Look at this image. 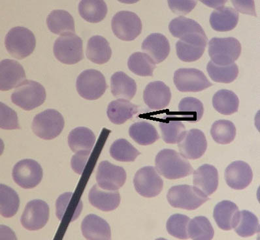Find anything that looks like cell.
<instances>
[{"mask_svg": "<svg viewBox=\"0 0 260 240\" xmlns=\"http://www.w3.org/2000/svg\"><path fill=\"white\" fill-rule=\"evenodd\" d=\"M157 172L169 180L181 179L192 175V166L186 158L174 150L164 149L155 159Z\"/></svg>", "mask_w": 260, "mask_h": 240, "instance_id": "obj_1", "label": "cell"}, {"mask_svg": "<svg viewBox=\"0 0 260 240\" xmlns=\"http://www.w3.org/2000/svg\"><path fill=\"white\" fill-rule=\"evenodd\" d=\"M5 45L11 56L22 59L32 54L36 40L32 31L26 27L17 26L11 29L7 34Z\"/></svg>", "mask_w": 260, "mask_h": 240, "instance_id": "obj_2", "label": "cell"}, {"mask_svg": "<svg viewBox=\"0 0 260 240\" xmlns=\"http://www.w3.org/2000/svg\"><path fill=\"white\" fill-rule=\"evenodd\" d=\"M46 99V91L38 82L25 80L16 88L11 95V100L17 106L31 111L41 106Z\"/></svg>", "mask_w": 260, "mask_h": 240, "instance_id": "obj_3", "label": "cell"}, {"mask_svg": "<svg viewBox=\"0 0 260 240\" xmlns=\"http://www.w3.org/2000/svg\"><path fill=\"white\" fill-rule=\"evenodd\" d=\"M167 198L172 207L187 210H196L209 199L197 187L188 185L172 187L168 191Z\"/></svg>", "mask_w": 260, "mask_h": 240, "instance_id": "obj_4", "label": "cell"}, {"mask_svg": "<svg viewBox=\"0 0 260 240\" xmlns=\"http://www.w3.org/2000/svg\"><path fill=\"white\" fill-rule=\"evenodd\" d=\"M241 52V43L234 38H213L209 43V56L216 65L226 66L234 63Z\"/></svg>", "mask_w": 260, "mask_h": 240, "instance_id": "obj_5", "label": "cell"}, {"mask_svg": "<svg viewBox=\"0 0 260 240\" xmlns=\"http://www.w3.org/2000/svg\"><path fill=\"white\" fill-rule=\"evenodd\" d=\"M64 125V119L59 112L48 109L34 117L31 129L40 138L52 140L60 135Z\"/></svg>", "mask_w": 260, "mask_h": 240, "instance_id": "obj_6", "label": "cell"}, {"mask_svg": "<svg viewBox=\"0 0 260 240\" xmlns=\"http://www.w3.org/2000/svg\"><path fill=\"white\" fill-rule=\"evenodd\" d=\"M54 56L61 63L74 65L84 58L83 41L75 33L60 36L54 43Z\"/></svg>", "mask_w": 260, "mask_h": 240, "instance_id": "obj_7", "label": "cell"}, {"mask_svg": "<svg viewBox=\"0 0 260 240\" xmlns=\"http://www.w3.org/2000/svg\"><path fill=\"white\" fill-rule=\"evenodd\" d=\"M77 92L84 99L96 100L101 97L107 88L106 79L99 71H84L77 77Z\"/></svg>", "mask_w": 260, "mask_h": 240, "instance_id": "obj_8", "label": "cell"}, {"mask_svg": "<svg viewBox=\"0 0 260 240\" xmlns=\"http://www.w3.org/2000/svg\"><path fill=\"white\" fill-rule=\"evenodd\" d=\"M114 34L120 40L130 41L136 40L142 31V22L135 13L122 11L114 16L111 21Z\"/></svg>", "mask_w": 260, "mask_h": 240, "instance_id": "obj_9", "label": "cell"}, {"mask_svg": "<svg viewBox=\"0 0 260 240\" xmlns=\"http://www.w3.org/2000/svg\"><path fill=\"white\" fill-rule=\"evenodd\" d=\"M174 84L182 92H198L213 86L204 73L197 68H179L175 72Z\"/></svg>", "mask_w": 260, "mask_h": 240, "instance_id": "obj_10", "label": "cell"}, {"mask_svg": "<svg viewBox=\"0 0 260 240\" xmlns=\"http://www.w3.org/2000/svg\"><path fill=\"white\" fill-rule=\"evenodd\" d=\"M12 177L16 184L22 188L33 189L42 182L43 169L37 161L23 159L13 167Z\"/></svg>", "mask_w": 260, "mask_h": 240, "instance_id": "obj_11", "label": "cell"}, {"mask_svg": "<svg viewBox=\"0 0 260 240\" xmlns=\"http://www.w3.org/2000/svg\"><path fill=\"white\" fill-rule=\"evenodd\" d=\"M134 187L140 195L146 198L158 196L163 189L164 182L153 166H145L136 173Z\"/></svg>", "mask_w": 260, "mask_h": 240, "instance_id": "obj_12", "label": "cell"}, {"mask_svg": "<svg viewBox=\"0 0 260 240\" xmlns=\"http://www.w3.org/2000/svg\"><path fill=\"white\" fill-rule=\"evenodd\" d=\"M96 180L98 186L107 191H117L124 186L126 173L124 168L107 161L101 162L98 166Z\"/></svg>", "mask_w": 260, "mask_h": 240, "instance_id": "obj_13", "label": "cell"}, {"mask_svg": "<svg viewBox=\"0 0 260 240\" xmlns=\"http://www.w3.org/2000/svg\"><path fill=\"white\" fill-rule=\"evenodd\" d=\"M49 207L45 201L33 200L25 208L21 217L22 226L28 230L42 229L49 219Z\"/></svg>", "mask_w": 260, "mask_h": 240, "instance_id": "obj_14", "label": "cell"}, {"mask_svg": "<svg viewBox=\"0 0 260 240\" xmlns=\"http://www.w3.org/2000/svg\"><path fill=\"white\" fill-rule=\"evenodd\" d=\"M206 34H196L177 41V56L182 61L192 62L198 60L204 54L207 47Z\"/></svg>", "mask_w": 260, "mask_h": 240, "instance_id": "obj_15", "label": "cell"}, {"mask_svg": "<svg viewBox=\"0 0 260 240\" xmlns=\"http://www.w3.org/2000/svg\"><path fill=\"white\" fill-rule=\"evenodd\" d=\"M178 145L180 154L184 158L188 159L200 158L204 155L207 148L206 137L204 132L197 129L186 132L185 136Z\"/></svg>", "mask_w": 260, "mask_h": 240, "instance_id": "obj_16", "label": "cell"}, {"mask_svg": "<svg viewBox=\"0 0 260 240\" xmlns=\"http://www.w3.org/2000/svg\"><path fill=\"white\" fill-rule=\"evenodd\" d=\"M0 88L8 91L19 86L26 80L23 67L18 61L6 59L0 64Z\"/></svg>", "mask_w": 260, "mask_h": 240, "instance_id": "obj_17", "label": "cell"}, {"mask_svg": "<svg viewBox=\"0 0 260 240\" xmlns=\"http://www.w3.org/2000/svg\"><path fill=\"white\" fill-rule=\"evenodd\" d=\"M143 99L149 109L160 111L170 104L172 92L170 88L163 82H152L146 86Z\"/></svg>", "mask_w": 260, "mask_h": 240, "instance_id": "obj_18", "label": "cell"}, {"mask_svg": "<svg viewBox=\"0 0 260 240\" xmlns=\"http://www.w3.org/2000/svg\"><path fill=\"white\" fill-rule=\"evenodd\" d=\"M252 168L248 163L241 161L233 162L225 171L228 186L236 190H243L252 181Z\"/></svg>", "mask_w": 260, "mask_h": 240, "instance_id": "obj_19", "label": "cell"}, {"mask_svg": "<svg viewBox=\"0 0 260 240\" xmlns=\"http://www.w3.org/2000/svg\"><path fill=\"white\" fill-rule=\"evenodd\" d=\"M213 216L218 227L228 231L236 227L240 217V212L234 202L223 200L216 205Z\"/></svg>", "mask_w": 260, "mask_h": 240, "instance_id": "obj_20", "label": "cell"}, {"mask_svg": "<svg viewBox=\"0 0 260 240\" xmlns=\"http://www.w3.org/2000/svg\"><path fill=\"white\" fill-rule=\"evenodd\" d=\"M193 185L205 195H211L216 191L218 186V173L214 166L205 164L193 171Z\"/></svg>", "mask_w": 260, "mask_h": 240, "instance_id": "obj_21", "label": "cell"}, {"mask_svg": "<svg viewBox=\"0 0 260 240\" xmlns=\"http://www.w3.org/2000/svg\"><path fill=\"white\" fill-rule=\"evenodd\" d=\"M142 50L155 63H159L165 60L170 54V42L162 34L152 33L143 41Z\"/></svg>", "mask_w": 260, "mask_h": 240, "instance_id": "obj_22", "label": "cell"}, {"mask_svg": "<svg viewBox=\"0 0 260 240\" xmlns=\"http://www.w3.org/2000/svg\"><path fill=\"white\" fill-rule=\"evenodd\" d=\"M82 233L87 239L110 240V226L104 219L95 215L85 217L81 225Z\"/></svg>", "mask_w": 260, "mask_h": 240, "instance_id": "obj_23", "label": "cell"}, {"mask_svg": "<svg viewBox=\"0 0 260 240\" xmlns=\"http://www.w3.org/2000/svg\"><path fill=\"white\" fill-rule=\"evenodd\" d=\"M56 216L60 221L72 222L79 218L82 211V201L74 193H66L56 200Z\"/></svg>", "mask_w": 260, "mask_h": 240, "instance_id": "obj_24", "label": "cell"}, {"mask_svg": "<svg viewBox=\"0 0 260 240\" xmlns=\"http://www.w3.org/2000/svg\"><path fill=\"white\" fill-rule=\"evenodd\" d=\"M88 199L93 207L104 212L113 211L120 203V195L118 191L105 192L95 185L89 192Z\"/></svg>", "mask_w": 260, "mask_h": 240, "instance_id": "obj_25", "label": "cell"}, {"mask_svg": "<svg viewBox=\"0 0 260 240\" xmlns=\"http://www.w3.org/2000/svg\"><path fill=\"white\" fill-rule=\"evenodd\" d=\"M239 13L230 7H222L211 13L210 24L216 31H229L238 24Z\"/></svg>", "mask_w": 260, "mask_h": 240, "instance_id": "obj_26", "label": "cell"}, {"mask_svg": "<svg viewBox=\"0 0 260 240\" xmlns=\"http://www.w3.org/2000/svg\"><path fill=\"white\" fill-rule=\"evenodd\" d=\"M139 108L129 100L120 99L113 100L107 107V116L112 123L121 125L138 114Z\"/></svg>", "mask_w": 260, "mask_h": 240, "instance_id": "obj_27", "label": "cell"}, {"mask_svg": "<svg viewBox=\"0 0 260 240\" xmlns=\"http://www.w3.org/2000/svg\"><path fill=\"white\" fill-rule=\"evenodd\" d=\"M111 93L115 97L131 100L137 91L136 82L124 72L114 73L111 79Z\"/></svg>", "mask_w": 260, "mask_h": 240, "instance_id": "obj_28", "label": "cell"}, {"mask_svg": "<svg viewBox=\"0 0 260 240\" xmlns=\"http://www.w3.org/2000/svg\"><path fill=\"white\" fill-rule=\"evenodd\" d=\"M111 55L110 45L104 37L95 36L88 40L86 56L93 63L102 65L108 62Z\"/></svg>", "mask_w": 260, "mask_h": 240, "instance_id": "obj_29", "label": "cell"}, {"mask_svg": "<svg viewBox=\"0 0 260 240\" xmlns=\"http://www.w3.org/2000/svg\"><path fill=\"white\" fill-rule=\"evenodd\" d=\"M49 30L56 35L74 33L75 31L74 18L64 10L52 11L47 18Z\"/></svg>", "mask_w": 260, "mask_h": 240, "instance_id": "obj_30", "label": "cell"}, {"mask_svg": "<svg viewBox=\"0 0 260 240\" xmlns=\"http://www.w3.org/2000/svg\"><path fill=\"white\" fill-rule=\"evenodd\" d=\"M159 128L164 141L168 144L179 143L186 133L183 123L175 116H166L159 122Z\"/></svg>", "mask_w": 260, "mask_h": 240, "instance_id": "obj_31", "label": "cell"}, {"mask_svg": "<svg viewBox=\"0 0 260 240\" xmlns=\"http://www.w3.org/2000/svg\"><path fill=\"white\" fill-rule=\"evenodd\" d=\"M95 142L93 132L87 127H80L72 130L68 136V145L75 153L92 150Z\"/></svg>", "mask_w": 260, "mask_h": 240, "instance_id": "obj_32", "label": "cell"}, {"mask_svg": "<svg viewBox=\"0 0 260 240\" xmlns=\"http://www.w3.org/2000/svg\"><path fill=\"white\" fill-rule=\"evenodd\" d=\"M79 13L86 21L100 22L106 17L107 4L102 0H83L79 4Z\"/></svg>", "mask_w": 260, "mask_h": 240, "instance_id": "obj_33", "label": "cell"}, {"mask_svg": "<svg viewBox=\"0 0 260 240\" xmlns=\"http://www.w3.org/2000/svg\"><path fill=\"white\" fill-rule=\"evenodd\" d=\"M213 105L219 113L223 115H232L238 111L239 100L234 91L220 90L213 96Z\"/></svg>", "mask_w": 260, "mask_h": 240, "instance_id": "obj_34", "label": "cell"}, {"mask_svg": "<svg viewBox=\"0 0 260 240\" xmlns=\"http://www.w3.org/2000/svg\"><path fill=\"white\" fill-rule=\"evenodd\" d=\"M169 29L173 37L180 40L193 34L205 33L197 22L184 16H180L172 20L169 25Z\"/></svg>", "mask_w": 260, "mask_h": 240, "instance_id": "obj_35", "label": "cell"}, {"mask_svg": "<svg viewBox=\"0 0 260 240\" xmlns=\"http://www.w3.org/2000/svg\"><path fill=\"white\" fill-rule=\"evenodd\" d=\"M130 137L140 145H152L158 140L159 136L156 128L146 122L134 123L129 129Z\"/></svg>", "mask_w": 260, "mask_h": 240, "instance_id": "obj_36", "label": "cell"}, {"mask_svg": "<svg viewBox=\"0 0 260 240\" xmlns=\"http://www.w3.org/2000/svg\"><path fill=\"white\" fill-rule=\"evenodd\" d=\"M127 65L132 73L141 77H152L156 68V63L149 55L140 52L129 56Z\"/></svg>", "mask_w": 260, "mask_h": 240, "instance_id": "obj_37", "label": "cell"}, {"mask_svg": "<svg viewBox=\"0 0 260 240\" xmlns=\"http://www.w3.org/2000/svg\"><path fill=\"white\" fill-rule=\"evenodd\" d=\"M207 71L211 79L219 83H231L239 75L238 66L235 63L226 66H220L210 61L207 65Z\"/></svg>", "mask_w": 260, "mask_h": 240, "instance_id": "obj_38", "label": "cell"}, {"mask_svg": "<svg viewBox=\"0 0 260 240\" xmlns=\"http://www.w3.org/2000/svg\"><path fill=\"white\" fill-rule=\"evenodd\" d=\"M189 237L196 240H211L213 238L214 231L208 219L204 216L196 217L188 223Z\"/></svg>", "mask_w": 260, "mask_h": 240, "instance_id": "obj_39", "label": "cell"}, {"mask_svg": "<svg viewBox=\"0 0 260 240\" xmlns=\"http://www.w3.org/2000/svg\"><path fill=\"white\" fill-rule=\"evenodd\" d=\"M179 111L181 117L188 122H198L204 116V105L196 98L185 97L179 102Z\"/></svg>", "mask_w": 260, "mask_h": 240, "instance_id": "obj_40", "label": "cell"}, {"mask_svg": "<svg viewBox=\"0 0 260 240\" xmlns=\"http://www.w3.org/2000/svg\"><path fill=\"white\" fill-rule=\"evenodd\" d=\"M0 202H1V215L6 218L14 216L20 205L19 196L12 188L1 184L0 187Z\"/></svg>", "mask_w": 260, "mask_h": 240, "instance_id": "obj_41", "label": "cell"}, {"mask_svg": "<svg viewBox=\"0 0 260 240\" xmlns=\"http://www.w3.org/2000/svg\"><path fill=\"white\" fill-rule=\"evenodd\" d=\"M211 134L216 143L228 145L236 138V128L234 123L229 120H218L212 125Z\"/></svg>", "mask_w": 260, "mask_h": 240, "instance_id": "obj_42", "label": "cell"}, {"mask_svg": "<svg viewBox=\"0 0 260 240\" xmlns=\"http://www.w3.org/2000/svg\"><path fill=\"white\" fill-rule=\"evenodd\" d=\"M109 152L113 159L122 162L134 161L138 155L141 154L128 141L123 139L114 142Z\"/></svg>", "mask_w": 260, "mask_h": 240, "instance_id": "obj_43", "label": "cell"}, {"mask_svg": "<svg viewBox=\"0 0 260 240\" xmlns=\"http://www.w3.org/2000/svg\"><path fill=\"white\" fill-rule=\"evenodd\" d=\"M234 229L239 236H252L259 232L258 219L252 212L243 210L240 212L238 223Z\"/></svg>", "mask_w": 260, "mask_h": 240, "instance_id": "obj_44", "label": "cell"}, {"mask_svg": "<svg viewBox=\"0 0 260 240\" xmlns=\"http://www.w3.org/2000/svg\"><path fill=\"white\" fill-rule=\"evenodd\" d=\"M190 219L182 214H175L169 218L166 228L170 235L179 239L189 238L188 226Z\"/></svg>", "mask_w": 260, "mask_h": 240, "instance_id": "obj_45", "label": "cell"}, {"mask_svg": "<svg viewBox=\"0 0 260 240\" xmlns=\"http://www.w3.org/2000/svg\"><path fill=\"white\" fill-rule=\"evenodd\" d=\"M0 127L6 130L20 129L17 113L3 102H1Z\"/></svg>", "mask_w": 260, "mask_h": 240, "instance_id": "obj_46", "label": "cell"}, {"mask_svg": "<svg viewBox=\"0 0 260 240\" xmlns=\"http://www.w3.org/2000/svg\"><path fill=\"white\" fill-rule=\"evenodd\" d=\"M90 154V151H81V152L75 153L71 162L72 168L75 173L79 175L83 174Z\"/></svg>", "mask_w": 260, "mask_h": 240, "instance_id": "obj_47", "label": "cell"}, {"mask_svg": "<svg viewBox=\"0 0 260 240\" xmlns=\"http://www.w3.org/2000/svg\"><path fill=\"white\" fill-rule=\"evenodd\" d=\"M169 7L173 13L177 15H186L195 8L196 1H168Z\"/></svg>", "mask_w": 260, "mask_h": 240, "instance_id": "obj_48", "label": "cell"}, {"mask_svg": "<svg viewBox=\"0 0 260 240\" xmlns=\"http://www.w3.org/2000/svg\"><path fill=\"white\" fill-rule=\"evenodd\" d=\"M236 10L243 14L256 17L254 1H232Z\"/></svg>", "mask_w": 260, "mask_h": 240, "instance_id": "obj_49", "label": "cell"}, {"mask_svg": "<svg viewBox=\"0 0 260 240\" xmlns=\"http://www.w3.org/2000/svg\"><path fill=\"white\" fill-rule=\"evenodd\" d=\"M202 2L206 4L207 6L217 9L223 7L227 1H202Z\"/></svg>", "mask_w": 260, "mask_h": 240, "instance_id": "obj_50", "label": "cell"}]
</instances>
